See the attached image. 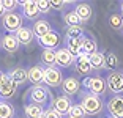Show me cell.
Listing matches in <instances>:
<instances>
[{"label":"cell","instance_id":"cell-1","mask_svg":"<svg viewBox=\"0 0 123 118\" xmlns=\"http://www.w3.org/2000/svg\"><path fill=\"white\" fill-rule=\"evenodd\" d=\"M80 107L84 109L85 115H98L103 110V101L99 96H95L92 93L80 94Z\"/></svg>","mask_w":123,"mask_h":118},{"label":"cell","instance_id":"cell-2","mask_svg":"<svg viewBox=\"0 0 123 118\" xmlns=\"http://www.w3.org/2000/svg\"><path fill=\"white\" fill-rule=\"evenodd\" d=\"M82 83L88 88V93L95 94V96H103V94L106 93V88H107L106 80L103 77H99V76H95V77H85Z\"/></svg>","mask_w":123,"mask_h":118},{"label":"cell","instance_id":"cell-3","mask_svg":"<svg viewBox=\"0 0 123 118\" xmlns=\"http://www.w3.org/2000/svg\"><path fill=\"white\" fill-rule=\"evenodd\" d=\"M29 98L30 101H32V104H38V106H41L43 107L44 104L49 101V98H51V91L46 88V87H32V88L29 90Z\"/></svg>","mask_w":123,"mask_h":118},{"label":"cell","instance_id":"cell-4","mask_svg":"<svg viewBox=\"0 0 123 118\" xmlns=\"http://www.w3.org/2000/svg\"><path fill=\"white\" fill-rule=\"evenodd\" d=\"M2 24H3L5 30H8L10 33H16L22 27V16L18 13H6L2 18Z\"/></svg>","mask_w":123,"mask_h":118},{"label":"cell","instance_id":"cell-5","mask_svg":"<svg viewBox=\"0 0 123 118\" xmlns=\"http://www.w3.org/2000/svg\"><path fill=\"white\" fill-rule=\"evenodd\" d=\"M18 91V85H16L8 74H3L2 80H0V98L2 99H11Z\"/></svg>","mask_w":123,"mask_h":118},{"label":"cell","instance_id":"cell-6","mask_svg":"<svg viewBox=\"0 0 123 118\" xmlns=\"http://www.w3.org/2000/svg\"><path fill=\"white\" fill-rule=\"evenodd\" d=\"M106 85L115 94L123 93V72L111 71V74H107V79H106Z\"/></svg>","mask_w":123,"mask_h":118},{"label":"cell","instance_id":"cell-7","mask_svg":"<svg viewBox=\"0 0 123 118\" xmlns=\"http://www.w3.org/2000/svg\"><path fill=\"white\" fill-rule=\"evenodd\" d=\"M71 106H73L71 99H69V96H66V94H58V96H55L54 99H52V109H54L60 117L68 115Z\"/></svg>","mask_w":123,"mask_h":118},{"label":"cell","instance_id":"cell-8","mask_svg":"<svg viewBox=\"0 0 123 118\" xmlns=\"http://www.w3.org/2000/svg\"><path fill=\"white\" fill-rule=\"evenodd\" d=\"M63 76H62V71L57 68H46L44 69V80L47 87H62L63 83Z\"/></svg>","mask_w":123,"mask_h":118},{"label":"cell","instance_id":"cell-9","mask_svg":"<svg viewBox=\"0 0 123 118\" xmlns=\"http://www.w3.org/2000/svg\"><path fill=\"white\" fill-rule=\"evenodd\" d=\"M107 112L111 118H123V94H115L109 99Z\"/></svg>","mask_w":123,"mask_h":118},{"label":"cell","instance_id":"cell-10","mask_svg":"<svg viewBox=\"0 0 123 118\" xmlns=\"http://www.w3.org/2000/svg\"><path fill=\"white\" fill-rule=\"evenodd\" d=\"M74 69H76L77 74H82V76H87L88 77V74L93 71L90 61H88V55L80 54L79 57H76V60H74Z\"/></svg>","mask_w":123,"mask_h":118},{"label":"cell","instance_id":"cell-11","mask_svg":"<svg viewBox=\"0 0 123 118\" xmlns=\"http://www.w3.org/2000/svg\"><path fill=\"white\" fill-rule=\"evenodd\" d=\"M19 5L22 6L24 11V18L30 19V21H35L40 14V10H38V2L35 0H25V2H19Z\"/></svg>","mask_w":123,"mask_h":118},{"label":"cell","instance_id":"cell-12","mask_svg":"<svg viewBox=\"0 0 123 118\" xmlns=\"http://www.w3.org/2000/svg\"><path fill=\"white\" fill-rule=\"evenodd\" d=\"M55 61H57V66L60 68H69L74 61V57L68 52L66 47H62V49L55 50Z\"/></svg>","mask_w":123,"mask_h":118},{"label":"cell","instance_id":"cell-13","mask_svg":"<svg viewBox=\"0 0 123 118\" xmlns=\"http://www.w3.org/2000/svg\"><path fill=\"white\" fill-rule=\"evenodd\" d=\"M38 41H40V44L44 49H55V47L60 46V35L52 30L47 35H44L43 38H38Z\"/></svg>","mask_w":123,"mask_h":118},{"label":"cell","instance_id":"cell-14","mask_svg":"<svg viewBox=\"0 0 123 118\" xmlns=\"http://www.w3.org/2000/svg\"><path fill=\"white\" fill-rule=\"evenodd\" d=\"M79 88H80V83L76 77H66L62 83V91L66 96H73V94L79 93Z\"/></svg>","mask_w":123,"mask_h":118},{"label":"cell","instance_id":"cell-15","mask_svg":"<svg viewBox=\"0 0 123 118\" xmlns=\"http://www.w3.org/2000/svg\"><path fill=\"white\" fill-rule=\"evenodd\" d=\"M14 36L18 38L19 44H22V46H29V44H32L33 38H35L33 30L29 29V27H21V29L14 33Z\"/></svg>","mask_w":123,"mask_h":118},{"label":"cell","instance_id":"cell-16","mask_svg":"<svg viewBox=\"0 0 123 118\" xmlns=\"http://www.w3.org/2000/svg\"><path fill=\"white\" fill-rule=\"evenodd\" d=\"M74 13L77 14V18L80 19V22H82V24L88 22L92 19V16H93V10H92V6L88 3H77Z\"/></svg>","mask_w":123,"mask_h":118},{"label":"cell","instance_id":"cell-17","mask_svg":"<svg viewBox=\"0 0 123 118\" xmlns=\"http://www.w3.org/2000/svg\"><path fill=\"white\" fill-rule=\"evenodd\" d=\"M11 77V80L16 83V85H24V83L29 80V71L25 68H14L13 71L8 74Z\"/></svg>","mask_w":123,"mask_h":118},{"label":"cell","instance_id":"cell-18","mask_svg":"<svg viewBox=\"0 0 123 118\" xmlns=\"http://www.w3.org/2000/svg\"><path fill=\"white\" fill-rule=\"evenodd\" d=\"M19 41L18 38L14 36V33H8V35H5L3 38H2V47H3L6 52H16V50L19 49Z\"/></svg>","mask_w":123,"mask_h":118},{"label":"cell","instance_id":"cell-19","mask_svg":"<svg viewBox=\"0 0 123 118\" xmlns=\"http://www.w3.org/2000/svg\"><path fill=\"white\" fill-rule=\"evenodd\" d=\"M32 30H33V35H35L36 38H43L44 35H47L49 32H52V29H51V25H49V22L44 21V19L35 21V24H33Z\"/></svg>","mask_w":123,"mask_h":118},{"label":"cell","instance_id":"cell-20","mask_svg":"<svg viewBox=\"0 0 123 118\" xmlns=\"http://www.w3.org/2000/svg\"><path fill=\"white\" fill-rule=\"evenodd\" d=\"M66 49L76 58L82 54V38H68L66 39Z\"/></svg>","mask_w":123,"mask_h":118},{"label":"cell","instance_id":"cell-21","mask_svg":"<svg viewBox=\"0 0 123 118\" xmlns=\"http://www.w3.org/2000/svg\"><path fill=\"white\" fill-rule=\"evenodd\" d=\"M29 80L35 87H38L44 80V69L41 68V66H38V65H36V66H32V68L29 69Z\"/></svg>","mask_w":123,"mask_h":118},{"label":"cell","instance_id":"cell-22","mask_svg":"<svg viewBox=\"0 0 123 118\" xmlns=\"http://www.w3.org/2000/svg\"><path fill=\"white\" fill-rule=\"evenodd\" d=\"M88 61H90L92 68L96 69V71L106 68V55L103 54V52H98V50H96L95 54H92L90 57H88Z\"/></svg>","mask_w":123,"mask_h":118},{"label":"cell","instance_id":"cell-23","mask_svg":"<svg viewBox=\"0 0 123 118\" xmlns=\"http://www.w3.org/2000/svg\"><path fill=\"white\" fill-rule=\"evenodd\" d=\"M98 49L96 46V41H95L93 38H90V36H84L82 38V54L88 55L90 57L92 54H95Z\"/></svg>","mask_w":123,"mask_h":118},{"label":"cell","instance_id":"cell-24","mask_svg":"<svg viewBox=\"0 0 123 118\" xmlns=\"http://www.w3.org/2000/svg\"><path fill=\"white\" fill-rule=\"evenodd\" d=\"M24 113H25L27 118H41L44 113V109L38 104H29L24 109Z\"/></svg>","mask_w":123,"mask_h":118},{"label":"cell","instance_id":"cell-25","mask_svg":"<svg viewBox=\"0 0 123 118\" xmlns=\"http://www.w3.org/2000/svg\"><path fill=\"white\" fill-rule=\"evenodd\" d=\"M41 61L46 65L47 68H55V50L54 49H44L43 54H41Z\"/></svg>","mask_w":123,"mask_h":118},{"label":"cell","instance_id":"cell-26","mask_svg":"<svg viewBox=\"0 0 123 118\" xmlns=\"http://www.w3.org/2000/svg\"><path fill=\"white\" fill-rule=\"evenodd\" d=\"M14 117V107L6 101H0V118H13Z\"/></svg>","mask_w":123,"mask_h":118},{"label":"cell","instance_id":"cell-27","mask_svg":"<svg viewBox=\"0 0 123 118\" xmlns=\"http://www.w3.org/2000/svg\"><path fill=\"white\" fill-rule=\"evenodd\" d=\"M68 38H84V29L82 25H74L66 29V39Z\"/></svg>","mask_w":123,"mask_h":118},{"label":"cell","instance_id":"cell-28","mask_svg":"<svg viewBox=\"0 0 123 118\" xmlns=\"http://www.w3.org/2000/svg\"><path fill=\"white\" fill-rule=\"evenodd\" d=\"M63 21H65V24L68 25V27H74V25H80V24H82V22H80V19L77 18V14L74 13V11L66 13V14L63 16Z\"/></svg>","mask_w":123,"mask_h":118},{"label":"cell","instance_id":"cell-29","mask_svg":"<svg viewBox=\"0 0 123 118\" xmlns=\"http://www.w3.org/2000/svg\"><path fill=\"white\" fill-rule=\"evenodd\" d=\"M106 55V68L107 69H115L117 66H118V57H117L114 52H107V54H104Z\"/></svg>","mask_w":123,"mask_h":118},{"label":"cell","instance_id":"cell-30","mask_svg":"<svg viewBox=\"0 0 123 118\" xmlns=\"http://www.w3.org/2000/svg\"><path fill=\"white\" fill-rule=\"evenodd\" d=\"M68 117H73V118H84L85 117V112L84 109L80 107V104H73L71 109L68 112Z\"/></svg>","mask_w":123,"mask_h":118},{"label":"cell","instance_id":"cell-31","mask_svg":"<svg viewBox=\"0 0 123 118\" xmlns=\"http://www.w3.org/2000/svg\"><path fill=\"white\" fill-rule=\"evenodd\" d=\"M109 25H111V29H114V30H120L123 27V18L120 14H112L109 18Z\"/></svg>","mask_w":123,"mask_h":118},{"label":"cell","instance_id":"cell-32","mask_svg":"<svg viewBox=\"0 0 123 118\" xmlns=\"http://www.w3.org/2000/svg\"><path fill=\"white\" fill-rule=\"evenodd\" d=\"M2 5H3L6 13H13L14 8L19 5V2H16V0H2Z\"/></svg>","mask_w":123,"mask_h":118},{"label":"cell","instance_id":"cell-33","mask_svg":"<svg viewBox=\"0 0 123 118\" xmlns=\"http://www.w3.org/2000/svg\"><path fill=\"white\" fill-rule=\"evenodd\" d=\"M38 10H40V13H49L51 11V3L47 0H38Z\"/></svg>","mask_w":123,"mask_h":118},{"label":"cell","instance_id":"cell-34","mask_svg":"<svg viewBox=\"0 0 123 118\" xmlns=\"http://www.w3.org/2000/svg\"><path fill=\"white\" fill-rule=\"evenodd\" d=\"M43 118H62V117L54 110V109H46L44 113H43Z\"/></svg>","mask_w":123,"mask_h":118},{"label":"cell","instance_id":"cell-35","mask_svg":"<svg viewBox=\"0 0 123 118\" xmlns=\"http://www.w3.org/2000/svg\"><path fill=\"white\" fill-rule=\"evenodd\" d=\"M49 3H51V8H54V10H62L65 2L63 0H49Z\"/></svg>","mask_w":123,"mask_h":118},{"label":"cell","instance_id":"cell-36","mask_svg":"<svg viewBox=\"0 0 123 118\" xmlns=\"http://www.w3.org/2000/svg\"><path fill=\"white\" fill-rule=\"evenodd\" d=\"M5 14H6V11H5L3 5H2V0H0V18H3Z\"/></svg>","mask_w":123,"mask_h":118},{"label":"cell","instance_id":"cell-37","mask_svg":"<svg viewBox=\"0 0 123 118\" xmlns=\"http://www.w3.org/2000/svg\"><path fill=\"white\" fill-rule=\"evenodd\" d=\"M2 77H3V72H0V80H2Z\"/></svg>","mask_w":123,"mask_h":118},{"label":"cell","instance_id":"cell-38","mask_svg":"<svg viewBox=\"0 0 123 118\" xmlns=\"http://www.w3.org/2000/svg\"><path fill=\"white\" fill-rule=\"evenodd\" d=\"M122 18H123V3H122Z\"/></svg>","mask_w":123,"mask_h":118},{"label":"cell","instance_id":"cell-39","mask_svg":"<svg viewBox=\"0 0 123 118\" xmlns=\"http://www.w3.org/2000/svg\"><path fill=\"white\" fill-rule=\"evenodd\" d=\"M0 46H2V38H0Z\"/></svg>","mask_w":123,"mask_h":118},{"label":"cell","instance_id":"cell-40","mask_svg":"<svg viewBox=\"0 0 123 118\" xmlns=\"http://www.w3.org/2000/svg\"><path fill=\"white\" fill-rule=\"evenodd\" d=\"M66 118H73V117H66Z\"/></svg>","mask_w":123,"mask_h":118},{"label":"cell","instance_id":"cell-41","mask_svg":"<svg viewBox=\"0 0 123 118\" xmlns=\"http://www.w3.org/2000/svg\"><path fill=\"white\" fill-rule=\"evenodd\" d=\"M122 30H123V27H122Z\"/></svg>","mask_w":123,"mask_h":118},{"label":"cell","instance_id":"cell-42","mask_svg":"<svg viewBox=\"0 0 123 118\" xmlns=\"http://www.w3.org/2000/svg\"><path fill=\"white\" fill-rule=\"evenodd\" d=\"M107 118H111V117H107Z\"/></svg>","mask_w":123,"mask_h":118},{"label":"cell","instance_id":"cell-43","mask_svg":"<svg viewBox=\"0 0 123 118\" xmlns=\"http://www.w3.org/2000/svg\"><path fill=\"white\" fill-rule=\"evenodd\" d=\"M41 118H43V117H41Z\"/></svg>","mask_w":123,"mask_h":118}]
</instances>
